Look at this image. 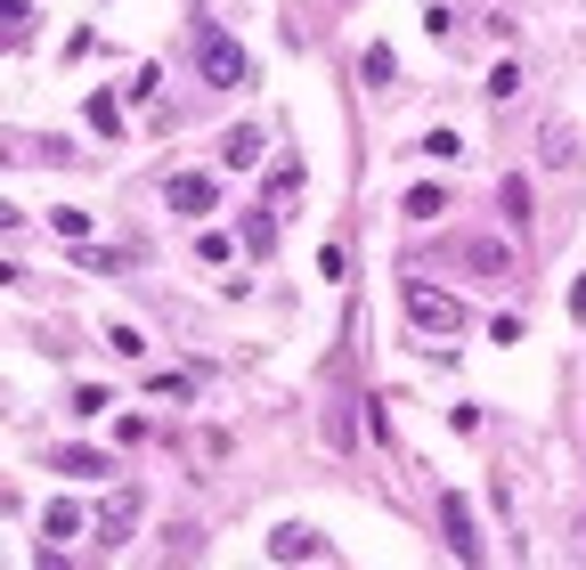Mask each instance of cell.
I'll return each instance as SVG.
<instances>
[{
	"label": "cell",
	"instance_id": "cell-22",
	"mask_svg": "<svg viewBox=\"0 0 586 570\" xmlns=\"http://www.w3.org/2000/svg\"><path fill=\"white\" fill-rule=\"evenodd\" d=\"M359 74H367V82H391V50H383V41H375V50L359 57Z\"/></svg>",
	"mask_w": 586,
	"mask_h": 570
},
{
	"label": "cell",
	"instance_id": "cell-10",
	"mask_svg": "<svg viewBox=\"0 0 586 570\" xmlns=\"http://www.w3.org/2000/svg\"><path fill=\"white\" fill-rule=\"evenodd\" d=\"M74 530H82V505H74V497H57L50 514H41V538H74Z\"/></svg>",
	"mask_w": 586,
	"mask_h": 570
},
{
	"label": "cell",
	"instance_id": "cell-4",
	"mask_svg": "<svg viewBox=\"0 0 586 570\" xmlns=\"http://www.w3.org/2000/svg\"><path fill=\"white\" fill-rule=\"evenodd\" d=\"M440 530H448V555H456V562H480V538H473V505L456 497V490L440 497Z\"/></svg>",
	"mask_w": 586,
	"mask_h": 570
},
{
	"label": "cell",
	"instance_id": "cell-6",
	"mask_svg": "<svg viewBox=\"0 0 586 570\" xmlns=\"http://www.w3.org/2000/svg\"><path fill=\"white\" fill-rule=\"evenodd\" d=\"M269 562H326V538L302 530V521H285V530L269 538Z\"/></svg>",
	"mask_w": 586,
	"mask_h": 570
},
{
	"label": "cell",
	"instance_id": "cell-16",
	"mask_svg": "<svg viewBox=\"0 0 586 570\" xmlns=\"http://www.w3.org/2000/svg\"><path fill=\"white\" fill-rule=\"evenodd\" d=\"M521 90V66H513V57H497V66H489V98H513Z\"/></svg>",
	"mask_w": 586,
	"mask_h": 570
},
{
	"label": "cell",
	"instance_id": "cell-2",
	"mask_svg": "<svg viewBox=\"0 0 586 570\" xmlns=\"http://www.w3.org/2000/svg\"><path fill=\"white\" fill-rule=\"evenodd\" d=\"M408 326L415 334H456L465 326V302H456V293H432V286H408Z\"/></svg>",
	"mask_w": 586,
	"mask_h": 570
},
{
	"label": "cell",
	"instance_id": "cell-8",
	"mask_svg": "<svg viewBox=\"0 0 586 570\" xmlns=\"http://www.w3.org/2000/svg\"><path fill=\"white\" fill-rule=\"evenodd\" d=\"M131 521H139V490H122V497L107 505V514H98V538L122 546V530H131Z\"/></svg>",
	"mask_w": 586,
	"mask_h": 570
},
{
	"label": "cell",
	"instance_id": "cell-18",
	"mask_svg": "<svg viewBox=\"0 0 586 570\" xmlns=\"http://www.w3.org/2000/svg\"><path fill=\"white\" fill-rule=\"evenodd\" d=\"M473 261L489 269V278H513V252H506V245H473Z\"/></svg>",
	"mask_w": 586,
	"mask_h": 570
},
{
	"label": "cell",
	"instance_id": "cell-20",
	"mask_svg": "<svg viewBox=\"0 0 586 570\" xmlns=\"http://www.w3.org/2000/svg\"><path fill=\"white\" fill-rule=\"evenodd\" d=\"M107 408H115V399L98 391V384H74V416H107Z\"/></svg>",
	"mask_w": 586,
	"mask_h": 570
},
{
	"label": "cell",
	"instance_id": "cell-12",
	"mask_svg": "<svg viewBox=\"0 0 586 570\" xmlns=\"http://www.w3.org/2000/svg\"><path fill=\"white\" fill-rule=\"evenodd\" d=\"M196 261H204V269H228V261H237V245H228L220 228H204V237H196Z\"/></svg>",
	"mask_w": 586,
	"mask_h": 570
},
{
	"label": "cell",
	"instance_id": "cell-5",
	"mask_svg": "<svg viewBox=\"0 0 586 570\" xmlns=\"http://www.w3.org/2000/svg\"><path fill=\"white\" fill-rule=\"evenodd\" d=\"M213 163H220V172H253V163H261V131H253V122H237V131H220Z\"/></svg>",
	"mask_w": 586,
	"mask_h": 570
},
{
	"label": "cell",
	"instance_id": "cell-11",
	"mask_svg": "<svg viewBox=\"0 0 586 570\" xmlns=\"http://www.w3.org/2000/svg\"><path fill=\"white\" fill-rule=\"evenodd\" d=\"M50 228H57L66 245H90V213H82V204H57V213H50Z\"/></svg>",
	"mask_w": 586,
	"mask_h": 570
},
{
	"label": "cell",
	"instance_id": "cell-19",
	"mask_svg": "<svg viewBox=\"0 0 586 570\" xmlns=\"http://www.w3.org/2000/svg\"><path fill=\"white\" fill-rule=\"evenodd\" d=\"M497 196H506V221H530V180H506Z\"/></svg>",
	"mask_w": 586,
	"mask_h": 570
},
{
	"label": "cell",
	"instance_id": "cell-21",
	"mask_svg": "<svg viewBox=\"0 0 586 570\" xmlns=\"http://www.w3.org/2000/svg\"><path fill=\"white\" fill-rule=\"evenodd\" d=\"M146 391H155V399H187L196 384H187V375H146Z\"/></svg>",
	"mask_w": 586,
	"mask_h": 570
},
{
	"label": "cell",
	"instance_id": "cell-14",
	"mask_svg": "<svg viewBox=\"0 0 586 570\" xmlns=\"http://www.w3.org/2000/svg\"><path fill=\"white\" fill-rule=\"evenodd\" d=\"M269 245H278V221H269V213H253V221H245V252H253V261H261Z\"/></svg>",
	"mask_w": 586,
	"mask_h": 570
},
{
	"label": "cell",
	"instance_id": "cell-1",
	"mask_svg": "<svg viewBox=\"0 0 586 570\" xmlns=\"http://www.w3.org/2000/svg\"><path fill=\"white\" fill-rule=\"evenodd\" d=\"M196 66H204V82H213V90H245V82H253V57H245L220 25L196 33Z\"/></svg>",
	"mask_w": 586,
	"mask_h": 570
},
{
	"label": "cell",
	"instance_id": "cell-15",
	"mask_svg": "<svg viewBox=\"0 0 586 570\" xmlns=\"http://www.w3.org/2000/svg\"><path fill=\"white\" fill-rule=\"evenodd\" d=\"M538 155H546V163H571V131H562V122H546V131H538Z\"/></svg>",
	"mask_w": 586,
	"mask_h": 570
},
{
	"label": "cell",
	"instance_id": "cell-13",
	"mask_svg": "<svg viewBox=\"0 0 586 570\" xmlns=\"http://www.w3.org/2000/svg\"><path fill=\"white\" fill-rule=\"evenodd\" d=\"M82 115H90V131H107V139L122 131V107H115L107 90H90V107H82Z\"/></svg>",
	"mask_w": 586,
	"mask_h": 570
},
{
	"label": "cell",
	"instance_id": "cell-7",
	"mask_svg": "<svg viewBox=\"0 0 586 570\" xmlns=\"http://www.w3.org/2000/svg\"><path fill=\"white\" fill-rule=\"evenodd\" d=\"M50 464H57L66 481H107V473H115V464L98 456V449H50Z\"/></svg>",
	"mask_w": 586,
	"mask_h": 570
},
{
	"label": "cell",
	"instance_id": "cell-9",
	"mask_svg": "<svg viewBox=\"0 0 586 570\" xmlns=\"http://www.w3.org/2000/svg\"><path fill=\"white\" fill-rule=\"evenodd\" d=\"M400 213H408V221H440V213H448V187H408Z\"/></svg>",
	"mask_w": 586,
	"mask_h": 570
},
{
	"label": "cell",
	"instance_id": "cell-3",
	"mask_svg": "<svg viewBox=\"0 0 586 570\" xmlns=\"http://www.w3.org/2000/svg\"><path fill=\"white\" fill-rule=\"evenodd\" d=\"M213 196H220L213 172H172V180H163V204H172V213H187V221L213 213Z\"/></svg>",
	"mask_w": 586,
	"mask_h": 570
},
{
	"label": "cell",
	"instance_id": "cell-23",
	"mask_svg": "<svg viewBox=\"0 0 586 570\" xmlns=\"http://www.w3.org/2000/svg\"><path fill=\"white\" fill-rule=\"evenodd\" d=\"M571 310H578V319H586V278H578V286H571Z\"/></svg>",
	"mask_w": 586,
	"mask_h": 570
},
{
	"label": "cell",
	"instance_id": "cell-17",
	"mask_svg": "<svg viewBox=\"0 0 586 570\" xmlns=\"http://www.w3.org/2000/svg\"><path fill=\"white\" fill-rule=\"evenodd\" d=\"M424 155L432 163H456V155H465V139H456V131H424Z\"/></svg>",
	"mask_w": 586,
	"mask_h": 570
}]
</instances>
